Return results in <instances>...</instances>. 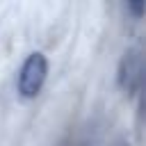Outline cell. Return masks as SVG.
Wrapping results in <instances>:
<instances>
[{
	"label": "cell",
	"mask_w": 146,
	"mask_h": 146,
	"mask_svg": "<svg viewBox=\"0 0 146 146\" xmlns=\"http://www.w3.org/2000/svg\"><path fill=\"white\" fill-rule=\"evenodd\" d=\"M48 75V59L41 52H32L25 57L21 71H18V94L23 98H34Z\"/></svg>",
	"instance_id": "1"
},
{
	"label": "cell",
	"mask_w": 146,
	"mask_h": 146,
	"mask_svg": "<svg viewBox=\"0 0 146 146\" xmlns=\"http://www.w3.org/2000/svg\"><path fill=\"white\" fill-rule=\"evenodd\" d=\"M139 80H141V57L137 50H128L119 66V82L128 94H132L137 89Z\"/></svg>",
	"instance_id": "2"
}]
</instances>
